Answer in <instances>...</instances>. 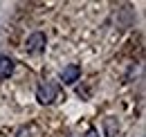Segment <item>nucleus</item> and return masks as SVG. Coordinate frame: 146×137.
I'll return each mask as SVG.
<instances>
[{"label": "nucleus", "instance_id": "nucleus-4", "mask_svg": "<svg viewBox=\"0 0 146 137\" xmlns=\"http://www.w3.org/2000/svg\"><path fill=\"white\" fill-rule=\"evenodd\" d=\"M14 74V59L0 56V79H9Z\"/></svg>", "mask_w": 146, "mask_h": 137}, {"label": "nucleus", "instance_id": "nucleus-2", "mask_svg": "<svg viewBox=\"0 0 146 137\" xmlns=\"http://www.w3.org/2000/svg\"><path fill=\"white\" fill-rule=\"evenodd\" d=\"M45 43H47L45 34H43V32H34V34L27 36L25 50H27V54H40V52L45 50Z\"/></svg>", "mask_w": 146, "mask_h": 137}, {"label": "nucleus", "instance_id": "nucleus-3", "mask_svg": "<svg viewBox=\"0 0 146 137\" xmlns=\"http://www.w3.org/2000/svg\"><path fill=\"white\" fill-rule=\"evenodd\" d=\"M79 76H81V68L76 65V63H70V65H65L63 72H61V81L65 83V86H72L79 81Z\"/></svg>", "mask_w": 146, "mask_h": 137}, {"label": "nucleus", "instance_id": "nucleus-5", "mask_svg": "<svg viewBox=\"0 0 146 137\" xmlns=\"http://www.w3.org/2000/svg\"><path fill=\"white\" fill-rule=\"evenodd\" d=\"M104 128H106V137H119V124L115 117H106Z\"/></svg>", "mask_w": 146, "mask_h": 137}, {"label": "nucleus", "instance_id": "nucleus-6", "mask_svg": "<svg viewBox=\"0 0 146 137\" xmlns=\"http://www.w3.org/2000/svg\"><path fill=\"white\" fill-rule=\"evenodd\" d=\"M86 137H99V135H97L94 130H88V135H86Z\"/></svg>", "mask_w": 146, "mask_h": 137}, {"label": "nucleus", "instance_id": "nucleus-1", "mask_svg": "<svg viewBox=\"0 0 146 137\" xmlns=\"http://www.w3.org/2000/svg\"><path fill=\"white\" fill-rule=\"evenodd\" d=\"M56 94H58V86L52 83V81H43L36 90V99H38V103H43V106H50V103L56 99Z\"/></svg>", "mask_w": 146, "mask_h": 137}]
</instances>
